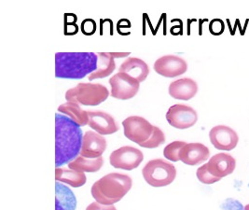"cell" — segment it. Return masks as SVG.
Segmentation results:
<instances>
[{
    "label": "cell",
    "mask_w": 249,
    "mask_h": 210,
    "mask_svg": "<svg viewBox=\"0 0 249 210\" xmlns=\"http://www.w3.org/2000/svg\"><path fill=\"white\" fill-rule=\"evenodd\" d=\"M142 175L148 185L160 188L168 186L177 177L175 166L162 159H154L147 162L142 170Z\"/></svg>",
    "instance_id": "5b68a950"
},
{
    "label": "cell",
    "mask_w": 249,
    "mask_h": 210,
    "mask_svg": "<svg viewBox=\"0 0 249 210\" xmlns=\"http://www.w3.org/2000/svg\"><path fill=\"white\" fill-rule=\"evenodd\" d=\"M165 142V135L163 132L157 127L154 126V130L153 133L151 134V136L147 139L146 142L140 145V147L142 148H146V149H155L158 148L160 145Z\"/></svg>",
    "instance_id": "cb8c5ba5"
},
{
    "label": "cell",
    "mask_w": 249,
    "mask_h": 210,
    "mask_svg": "<svg viewBox=\"0 0 249 210\" xmlns=\"http://www.w3.org/2000/svg\"><path fill=\"white\" fill-rule=\"evenodd\" d=\"M209 157V149L202 143H186L179 153V161L187 166L201 165Z\"/></svg>",
    "instance_id": "4fadbf2b"
},
{
    "label": "cell",
    "mask_w": 249,
    "mask_h": 210,
    "mask_svg": "<svg viewBox=\"0 0 249 210\" xmlns=\"http://www.w3.org/2000/svg\"><path fill=\"white\" fill-rule=\"evenodd\" d=\"M119 72L128 74L129 76L135 77L139 82H142L147 78L149 74V67L147 63L142 59L130 57L121 65Z\"/></svg>",
    "instance_id": "e0dca14e"
},
{
    "label": "cell",
    "mask_w": 249,
    "mask_h": 210,
    "mask_svg": "<svg viewBox=\"0 0 249 210\" xmlns=\"http://www.w3.org/2000/svg\"><path fill=\"white\" fill-rule=\"evenodd\" d=\"M154 70L162 77H176L187 72L188 64L179 56H164L155 61Z\"/></svg>",
    "instance_id": "30bf717a"
},
{
    "label": "cell",
    "mask_w": 249,
    "mask_h": 210,
    "mask_svg": "<svg viewBox=\"0 0 249 210\" xmlns=\"http://www.w3.org/2000/svg\"><path fill=\"white\" fill-rule=\"evenodd\" d=\"M124 135L131 141L138 144L146 142L151 136L154 126L143 117L130 116L123 122Z\"/></svg>",
    "instance_id": "8992f818"
},
{
    "label": "cell",
    "mask_w": 249,
    "mask_h": 210,
    "mask_svg": "<svg viewBox=\"0 0 249 210\" xmlns=\"http://www.w3.org/2000/svg\"><path fill=\"white\" fill-rule=\"evenodd\" d=\"M98 56L94 53H57L55 77L80 79L96 70Z\"/></svg>",
    "instance_id": "7a4b0ae2"
},
{
    "label": "cell",
    "mask_w": 249,
    "mask_h": 210,
    "mask_svg": "<svg viewBox=\"0 0 249 210\" xmlns=\"http://www.w3.org/2000/svg\"><path fill=\"white\" fill-rule=\"evenodd\" d=\"M104 165L103 157H99L96 159H89L83 156H78L72 162L68 164L69 169L77 170L81 172H89L94 173L99 171Z\"/></svg>",
    "instance_id": "7402d4cb"
},
{
    "label": "cell",
    "mask_w": 249,
    "mask_h": 210,
    "mask_svg": "<svg viewBox=\"0 0 249 210\" xmlns=\"http://www.w3.org/2000/svg\"><path fill=\"white\" fill-rule=\"evenodd\" d=\"M143 160V153L130 146H124L114 151L109 157V163L114 168L128 171L137 168Z\"/></svg>",
    "instance_id": "ba28073f"
},
{
    "label": "cell",
    "mask_w": 249,
    "mask_h": 210,
    "mask_svg": "<svg viewBox=\"0 0 249 210\" xmlns=\"http://www.w3.org/2000/svg\"><path fill=\"white\" fill-rule=\"evenodd\" d=\"M106 149L107 140L102 134L93 131H87L84 134L80 151L81 156L89 159H96L102 157Z\"/></svg>",
    "instance_id": "7c38bea8"
},
{
    "label": "cell",
    "mask_w": 249,
    "mask_h": 210,
    "mask_svg": "<svg viewBox=\"0 0 249 210\" xmlns=\"http://www.w3.org/2000/svg\"><path fill=\"white\" fill-rule=\"evenodd\" d=\"M55 191V210H76L77 199L70 189L56 181Z\"/></svg>",
    "instance_id": "ac0fdd59"
},
{
    "label": "cell",
    "mask_w": 249,
    "mask_h": 210,
    "mask_svg": "<svg viewBox=\"0 0 249 210\" xmlns=\"http://www.w3.org/2000/svg\"><path fill=\"white\" fill-rule=\"evenodd\" d=\"M96 31V22L91 19H86L81 23V32L86 36H91Z\"/></svg>",
    "instance_id": "484cf974"
},
{
    "label": "cell",
    "mask_w": 249,
    "mask_h": 210,
    "mask_svg": "<svg viewBox=\"0 0 249 210\" xmlns=\"http://www.w3.org/2000/svg\"><path fill=\"white\" fill-rule=\"evenodd\" d=\"M196 176L198 177L199 181L204 183V184H213L217 181L220 180V178L215 177L208 171L207 168V164H205L204 166H201L198 168L197 172H196Z\"/></svg>",
    "instance_id": "d4e9b609"
},
{
    "label": "cell",
    "mask_w": 249,
    "mask_h": 210,
    "mask_svg": "<svg viewBox=\"0 0 249 210\" xmlns=\"http://www.w3.org/2000/svg\"><path fill=\"white\" fill-rule=\"evenodd\" d=\"M212 145L219 151H231L239 142L237 133L226 125H216L209 132Z\"/></svg>",
    "instance_id": "8fae6325"
},
{
    "label": "cell",
    "mask_w": 249,
    "mask_h": 210,
    "mask_svg": "<svg viewBox=\"0 0 249 210\" xmlns=\"http://www.w3.org/2000/svg\"><path fill=\"white\" fill-rule=\"evenodd\" d=\"M58 111L66 114L68 118L79 124V126H85L89 124L88 111H83L77 103L67 102L58 108Z\"/></svg>",
    "instance_id": "44dd1931"
},
{
    "label": "cell",
    "mask_w": 249,
    "mask_h": 210,
    "mask_svg": "<svg viewBox=\"0 0 249 210\" xmlns=\"http://www.w3.org/2000/svg\"><path fill=\"white\" fill-rule=\"evenodd\" d=\"M245 210H249V204L245 207Z\"/></svg>",
    "instance_id": "f1b7e54d"
},
{
    "label": "cell",
    "mask_w": 249,
    "mask_h": 210,
    "mask_svg": "<svg viewBox=\"0 0 249 210\" xmlns=\"http://www.w3.org/2000/svg\"><path fill=\"white\" fill-rule=\"evenodd\" d=\"M186 145V142L183 141H174L167 145L163 150V156L167 160L172 162H178L179 161V153L182 148Z\"/></svg>",
    "instance_id": "603a6c76"
},
{
    "label": "cell",
    "mask_w": 249,
    "mask_h": 210,
    "mask_svg": "<svg viewBox=\"0 0 249 210\" xmlns=\"http://www.w3.org/2000/svg\"><path fill=\"white\" fill-rule=\"evenodd\" d=\"M89 125L92 130L102 135L119 131V126L113 117L104 111H88Z\"/></svg>",
    "instance_id": "9a60e30c"
},
{
    "label": "cell",
    "mask_w": 249,
    "mask_h": 210,
    "mask_svg": "<svg viewBox=\"0 0 249 210\" xmlns=\"http://www.w3.org/2000/svg\"><path fill=\"white\" fill-rule=\"evenodd\" d=\"M83 134L79 124L68 116L55 114V166L72 162L80 153Z\"/></svg>",
    "instance_id": "6da1fadb"
},
{
    "label": "cell",
    "mask_w": 249,
    "mask_h": 210,
    "mask_svg": "<svg viewBox=\"0 0 249 210\" xmlns=\"http://www.w3.org/2000/svg\"><path fill=\"white\" fill-rule=\"evenodd\" d=\"M97 56V67L96 70L89 76V80L108 77L116 69L115 58L110 55V53H99Z\"/></svg>",
    "instance_id": "ffe728a7"
},
{
    "label": "cell",
    "mask_w": 249,
    "mask_h": 210,
    "mask_svg": "<svg viewBox=\"0 0 249 210\" xmlns=\"http://www.w3.org/2000/svg\"><path fill=\"white\" fill-rule=\"evenodd\" d=\"M133 186L132 178L120 173H110L91 186V195L96 202L112 206L123 199Z\"/></svg>",
    "instance_id": "3957f363"
},
{
    "label": "cell",
    "mask_w": 249,
    "mask_h": 210,
    "mask_svg": "<svg viewBox=\"0 0 249 210\" xmlns=\"http://www.w3.org/2000/svg\"><path fill=\"white\" fill-rule=\"evenodd\" d=\"M236 167V160L228 153H217L210 158L207 163L208 171L215 177L222 178L233 173Z\"/></svg>",
    "instance_id": "5bb4252c"
},
{
    "label": "cell",
    "mask_w": 249,
    "mask_h": 210,
    "mask_svg": "<svg viewBox=\"0 0 249 210\" xmlns=\"http://www.w3.org/2000/svg\"><path fill=\"white\" fill-rule=\"evenodd\" d=\"M169 95L173 98L188 101L193 98L198 93V84L189 77H183L175 80L169 85Z\"/></svg>",
    "instance_id": "2e32d148"
},
{
    "label": "cell",
    "mask_w": 249,
    "mask_h": 210,
    "mask_svg": "<svg viewBox=\"0 0 249 210\" xmlns=\"http://www.w3.org/2000/svg\"><path fill=\"white\" fill-rule=\"evenodd\" d=\"M86 210H116V208L114 207L113 205L112 206H107V205H103V204H100V203H98V202H93V203H91L90 204L88 207H87V209Z\"/></svg>",
    "instance_id": "4316f807"
},
{
    "label": "cell",
    "mask_w": 249,
    "mask_h": 210,
    "mask_svg": "<svg viewBox=\"0 0 249 210\" xmlns=\"http://www.w3.org/2000/svg\"><path fill=\"white\" fill-rule=\"evenodd\" d=\"M109 84L111 95L116 99H131L136 96L140 88V82L137 79L123 72H118L110 77Z\"/></svg>",
    "instance_id": "52a82bcc"
},
{
    "label": "cell",
    "mask_w": 249,
    "mask_h": 210,
    "mask_svg": "<svg viewBox=\"0 0 249 210\" xmlns=\"http://www.w3.org/2000/svg\"><path fill=\"white\" fill-rule=\"evenodd\" d=\"M110 55L113 56L114 58H122V57H126V56H129L130 53H122V54H119V53H110Z\"/></svg>",
    "instance_id": "83f0119b"
},
{
    "label": "cell",
    "mask_w": 249,
    "mask_h": 210,
    "mask_svg": "<svg viewBox=\"0 0 249 210\" xmlns=\"http://www.w3.org/2000/svg\"><path fill=\"white\" fill-rule=\"evenodd\" d=\"M166 120L171 126L177 129H188L198 121V114L190 106L176 104L166 113Z\"/></svg>",
    "instance_id": "9c48e42d"
},
{
    "label": "cell",
    "mask_w": 249,
    "mask_h": 210,
    "mask_svg": "<svg viewBox=\"0 0 249 210\" xmlns=\"http://www.w3.org/2000/svg\"><path fill=\"white\" fill-rule=\"evenodd\" d=\"M108 96L109 91L100 83L80 82L76 87L69 89L66 93V99L68 102L92 107L100 105Z\"/></svg>",
    "instance_id": "277c9868"
},
{
    "label": "cell",
    "mask_w": 249,
    "mask_h": 210,
    "mask_svg": "<svg viewBox=\"0 0 249 210\" xmlns=\"http://www.w3.org/2000/svg\"><path fill=\"white\" fill-rule=\"evenodd\" d=\"M55 179L58 182H64L73 188L81 187L87 181V177L83 172L60 167L55 170Z\"/></svg>",
    "instance_id": "d6986e66"
}]
</instances>
